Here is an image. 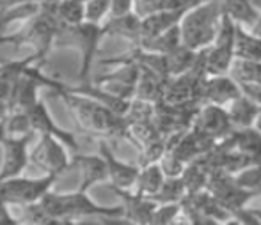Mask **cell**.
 Masks as SVG:
<instances>
[{"label":"cell","instance_id":"1","mask_svg":"<svg viewBox=\"0 0 261 225\" xmlns=\"http://www.w3.org/2000/svg\"><path fill=\"white\" fill-rule=\"evenodd\" d=\"M59 98L64 101L68 112L75 119L76 126L93 138H124L126 135V121L123 116H117L100 101L82 92L69 91L66 86L55 91Z\"/></svg>","mask_w":261,"mask_h":225},{"label":"cell","instance_id":"2","mask_svg":"<svg viewBox=\"0 0 261 225\" xmlns=\"http://www.w3.org/2000/svg\"><path fill=\"white\" fill-rule=\"evenodd\" d=\"M46 215L54 220L55 225L79 223L89 216L107 218H124L123 206H101L89 197L86 190L76 188L75 191H52L45 193L39 201Z\"/></svg>","mask_w":261,"mask_h":225},{"label":"cell","instance_id":"3","mask_svg":"<svg viewBox=\"0 0 261 225\" xmlns=\"http://www.w3.org/2000/svg\"><path fill=\"white\" fill-rule=\"evenodd\" d=\"M222 18V7L219 0H203L189 9L179 20V38L181 45L194 51L210 46L215 39Z\"/></svg>","mask_w":261,"mask_h":225},{"label":"cell","instance_id":"4","mask_svg":"<svg viewBox=\"0 0 261 225\" xmlns=\"http://www.w3.org/2000/svg\"><path fill=\"white\" fill-rule=\"evenodd\" d=\"M100 23L80 21L76 25H61L54 39V48H76L80 53L79 80L80 83L89 82L93 61L98 53V48L103 39Z\"/></svg>","mask_w":261,"mask_h":225},{"label":"cell","instance_id":"5","mask_svg":"<svg viewBox=\"0 0 261 225\" xmlns=\"http://www.w3.org/2000/svg\"><path fill=\"white\" fill-rule=\"evenodd\" d=\"M59 176L43 174L39 178H25L18 174L13 178L0 179V197L6 201L7 206H27L32 202L41 201L45 193H48L57 183Z\"/></svg>","mask_w":261,"mask_h":225},{"label":"cell","instance_id":"6","mask_svg":"<svg viewBox=\"0 0 261 225\" xmlns=\"http://www.w3.org/2000/svg\"><path fill=\"white\" fill-rule=\"evenodd\" d=\"M29 163L36 165L43 174H54L61 178L71 168V158L61 140L54 135L41 133L39 142L29 151Z\"/></svg>","mask_w":261,"mask_h":225},{"label":"cell","instance_id":"7","mask_svg":"<svg viewBox=\"0 0 261 225\" xmlns=\"http://www.w3.org/2000/svg\"><path fill=\"white\" fill-rule=\"evenodd\" d=\"M206 190L213 197L219 201V204L222 206L226 211H229L233 215L234 211L245 208L252 199L259 197L258 193L251 190H245L240 184L234 181L233 174H227V172H213L208 176L206 181Z\"/></svg>","mask_w":261,"mask_h":225},{"label":"cell","instance_id":"8","mask_svg":"<svg viewBox=\"0 0 261 225\" xmlns=\"http://www.w3.org/2000/svg\"><path fill=\"white\" fill-rule=\"evenodd\" d=\"M34 135L36 133L18 136L7 135L4 138V142L0 144L4 149L2 163H0V179L23 174L29 165V151H31V142Z\"/></svg>","mask_w":261,"mask_h":225},{"label":"cell","instance_id":"9","mask_svg":"<svg viewBox=\"0 0 261 225\" xmlns=\"http://www.w3.org/2000/svg\"><path fill=\"white\" fill-rule=\"evenodd\" d=\"M98 154H100L105 161L107 181H110V186L121 188V190H132L141 167L119 160V158L114 154V151L110 149L107 140H103V138L98 140Z\"/></svg>","mask_w":261,"mask_h":225},{"label":"cell","instance_id":"10","mask_svg":"<svg viewBox=\"0 0 261 225\" xmlns=\"http://www.w3.org/2000/svg\"><path fill=\"white\" fill-rule=\"evenodd\" d=\"M192 128L215 140H222L233 131V124L229 121L226 106L212 105V103H201L194 117Z\"/></svg>","mask_w":261,"mask_h":225},{"label":"cell","instance_id":"11","mask_svg":"<svg viewBox=\"0 0 261 225\" xmlns=\"http://www.w3.org/2000/svg\"><path fill=\"white\" fill-rule=\"evenodd\" d=\"M27 116H29V121H31V128L34 133H46V135H54L55 138H59L66 147L73 149L76 153L79 151V142H76L75 135L73 131H68L64 128H61L57 123L54 121V117L50 116L48 108L46 105L38 99L31 108L27 110Z\"/></svg>","mask_w":261,"mask_h":225},{"label":"cell","instance_id":"12","mask_svg":"<svg viewBox=\"0 0 261 225\" xmlns=\"http://www.w3.org/2000/svg\"><path fill=\"white\" fill-rule=\"evenodd\" d=\"M240 94V86L229 73L227 75H208L203 82V89H201V103L227 106Z\"/></svg>","mask_w":261,"mask_h":225},{"label":"cell","instance_id":"13","mask_svg":"<svg viewBox=\"0 0 261 225\" xmlns=\"http://www.w3.org/2000/svg\"><path fill=\"white\" fill-rule=\"evenodd\" d=\"M114 193L123 201V216L128 223H151V215L156 208V202L149 197L139 195L132 190H121V188H112Z\"/></svg>","mask_w":261,"mask_h":225},{"label":"cell","instance_id":"14","mask_svg":"<svg viewBox=\"0 0 261 225\" xmlns=\"http://www.w3.org/2000/svg\"><path fill=\"white\" fill-rule=\"evenodd\" d=\"M71 168L80 172V190L89 191L94 184L107 181V167L100 154H76L71 158Z\"/></svg>","mask_w":261,"mask_h":225},{"label":"cell","instance_id":"15","mask_svg":"<svg viewBox=\"0 0 261 225\" xmlns=\"http://www.w3.org/2000/svg\"><path fill=\"white\" fill-rule=\"evenodd\" d=\"M224 140L251 165L261 163V133L254 126L233 130L227 136H224Z\"/></svg>","mask_w":261,"mask_h":225},{"label":"cell","instance_id":"16","mask_svg":"<svg viewBox=\"0 0 261 225\" xmlns=\"http://www.w3.org/2000/svg\"><path fill=\"white\" fill-rule=\"evenodd\" d=\"M183 14L185 13H181V11L165 9L164 7V9H158L155 13H149V14H146V16H142L141 18V38H139V41H141V39L153 38V36H158L167 31V29L178 25Z\"/></svg>","mask_w":261,"mask_h":225},{"label":"cell","instance_id":"17","mask_svg":"<svg viewBox=\"0 0 261 225\" xmlns=\"http://www.w3.org/2000/svg\"><path fill=\"white\" fill-rule=\"evenodd\" d=\"M101 32L105 38L117 36V38L126 39L134 46L141 38V16H137L135 13H128L119 18H107L101 23Z\"/></svg>","mask_w":261,"mask_h":225},{"label":"cell","instance_id":"18","mask_svg":"<svg viewBox=\"0 0 261 225\" xmlns=\"http://www.w3.org/2000/svg\"><path fill=\"white\" fill-rule=\"evenodd\" d=\"M233 57L240 61L261 62V36L252 34L244 25L234 23Z\"/></svg>","mask_w":261,"mask_h":225},{"label":"cell","instance_id":"19","mask_svg":"<svg viewBox=\"0 0 261 225\" xmlns=\"http://www.w3.org/2000/svg\"><path fill=\"white\" fill-rule=\"evenodd\" d=\"M201 51V61H203V69L208 75H227L229 68L233 64V48L220 46L212 43L210 46L203 48Z\"/></svg>","mask_w":261,"mask_h":225},{"label":"cell","instance_id":"20","mask_svg":"<svg viewBox=\"0 0 261 225\" xmlns=\"http://www.w3.org/2000/svg\"><path fill=\"white\" fill-rule=\"evenodd\" d=\"M229 121L233 124V130H242V128H251L254 126V121L258 117L259 106L258 103L252 101L249 96L242 92L238 98H234L229 105L226 106Z\"/></svg>","mask_w":261,"mask_h":225},{"label":"cell","instance_id":"21","mask_svg":"<svg viewBox=\"0 0 261 225\" xmlns=\"http://www.w3.org/2000/svg\"><path fill=\"white\" fill-rule=\"evenodd\" d=\"M139 68H141V71H139V78L135 82L134 98L144 99L149 103H158L164 94V86L167 78L156 75L155 71L144 68V66H139Z\"/></svg>","mask_w":261,"mask_h":225},{"label":"cell","instance_id":"22","mask_svg":"<svg viewBox=\"0 0 261 225\" xmlns=\"http://www.w3.org/2000/svg\"><path fill=\"white\" fill-rule=\"evenodd\" d=\"M164 179H165V174H164V171H162L160 163L144 165V167H141V171H139V176H137V179H135V184H134V188H132V191L151 199L158 191V188L162 186Z\"/></svg>","mask_w":261,"mask_h":225},{"label":"cell","instance_id":"23","mask_svg":"<svg viewBox=\"0 0 261 225\" xmlns=\"http://www.w3.org/2000/svg\"><path fill=\"white\" fill-rule=\"evenodd\" d=\"M196 57H197V51L190 50V48H187L185 45L176 46L171 53L165 55V59H167L169 78H171V76H178V75H183V73L190 71L192 66L196 64Z\"/></svg>","mask_w":261,"mask_h":225},{"label":"cell","instance_id":"24","mask_svg":"<svg viewBox=\"0 0 261 225\" xmlns=\"http://www.w3.org/2000/svg\"><path fill=\"white\" fill-rule=\"evenodd\" d=\"M52 4L55 18L61 25H76L84 21V2L82 0H57Z\"/></svg>","mask_w":261,"mask_h":225},{"label":"cell","instance_id":"25","mask_svg":"<svg viewBox=\"0 0 261 225\" xmlns=\"http://www.w3.org/2000/svg\"><path fill=\"white\" fill-rule=\"evenodd\" d=\"M208 176L210 174L206 168H204V165L201 163L199 158H196V160L189 161V163L183 167L179 178H181L183 184H185L187 193H192V191L203 190V188L206 186Z\"/></svg>","mask_w":261,"mask_h":225},{"label":"cell","instance_id":"26","mask_svg":"<svg viewBox=\"0 0 261 225\" xmlns=\"http://www.w3.org/2000/svg\"><path fill=\"white\" fill-rule=\"evenodd\" d=\"M229 75L237 80V83H256V86H261V62L233 59Z\"/></svg>","mask_w":261,"mask_h":225},{"label":"cell","instance_id":"27","mask_svg":"<svg viewBox=\"0 0 261 225\" xmlns=\"http://www.w3.org/2000/svg\"><path fill=\"white\" fill-rule=\"evenodd\" d=\"M185 193H187L185 184H183L179 176H165L164 183H162L158 191L151 197V201H155L156 204H164V202H181Z\"/></svg>","mask_w":261,"mask_h":225},{"label":"cell","instance_id":"28","mask_svg":"<svg viewBox=\"0 0 261 225\" xmlns=\"http://www.w3.org/2000/svg\"><path fill=\"white\" fill-rule=\"evenodd\" d=\"M234 181L245 190H251L261 195V163H252L233 174Z\"/></svg>","mask_w":261,"mask_h":225},{"label":"cell","instance_id":"29","mask_svg":"<svg viewBox=\"0 0 261 225\" xmlns=\"http://www.w3.org/2000/svg\"><path fill=\"white\" fill-rule=\"evenodd\" d=\"M165 153V138L164 136H158V138L151 140L149 144L142 146L139 149V167H144L149 163H158L160 158Z\"/></svg>","mask_w":261,"mask_h":225},{"label":"cell","instance_id":"30","mask_svg":"<svg viewBox=\"0 0 261 225\" xmlns=\"http://www.w3.org/2000/svg\"><path fill=\"white\" fill-rule=\"evenodd\" d=\"M181 206L179 202H164V204H156L155 211L151 215L153 225H169L178 222Z\"/></svg>","mask_w":261,"mask_h":225},{"label":"cell","instance_id":"31","mask_svg":"<svg viewBox=\"0 0 261 225\" xmlns=\"http://www.w3.org/2000/svg\"><path fill=\"white\" fill-rule=\"evenodd\" d=\"M110 0H86L84 2V21L91 23H103L109 14Z\"/></svg>","mask_w":261,"mask_h":225},{"label":"cell","instance_id":"32","mask_svg":"<svg viewBox=\"0 0 261 225\" xmlns=\"http://www.w3.org/2000/svg\"><path fill=\"white\" fill-rule=\"evenodd\" d=\"M164 6L165 0H134V13L142 18L158 9H164Z\"/></svg>","mask_w":261,"mask_h":225},{"label":"cell","instance_id":"33","mask_svg":"<svg viewBox=\"0 0 261 225\" xmlns=\"http://www.w3.org/2000/svg\"><path fill=\"white\" fill-rule=\"evenodd\" d=\"M128 13H134V0H110L107 18H119Z\"/></svg>","mask_w":261,"mask_h":225},{"label":"cell","instance_id":"34","mask_svg":"<svg viewBox=\"0 0 261 225\" xmlns=\"http://www.w3.org/2000/svg\"><path fill=\"white\" fill-rule=\"evenodd\" d=\"M203 0H165V9H174V11H181L187 13L189 9H192L194 6H197Z\"/></svg>","mask_w":261,"mask_h":225},{"label":"cell","instance_id":"35","mask_svg":"<svg viewBox=\"0 0 261 225\" xmlns=\"http://www.w3.org/2000/svg\"><path fill=\"white\" fill-rule=\"evenodd\" d=\"M16 223H18V218L11 215L9 206H7L6 201L0 197V225H16Z\"/></svg>","mask_w":261,"mask_h":225},{"label":"cell","instance_id":"36","mask_svg":"<svg viewBox=\"0 0 261 225\" xmlns=\"http://www.w3.org/2000/svg\"><path fill=\"white\" fill-rule=\"evenodd\" d=\"M249 31H251L252 34H256V36H261V13L258 14V18L254 20V23L249 27Z\"/></svg>","mask_w":261,"mask_h":225},{"label":"cell","instance_id":"37","mask_svg":"<svg viewBox=\"0 0 261 225\" xmlns=\"http://www.w3.org/2000/svg\"><path fill=\"white\" fill-rule=\"evenodd\" d=\"M7 136V131H6V124H4V119H0V144L4 142V138Z\"/></svg>","mask_w":261,"mask_h":225},{"label":"cell","instance_id":"38","mask_svg":"<svg viewBox=\"0 0 261 225\" xmlns=\"http://www.w3.org/2000/svg\"><path fill=\"white\" fill-rule=\"evenodd\" d=\"M254 128L261 133V106H259V112H258V117H256V121H254Z\"/></svg>","mask_w":261,"mask_h":225},{"label":"cell","instance_id":"39","mask_svg":"<svg viewBox=\"0 0 261 225\" xmlns=\"http://www.w3.org/2000/svg\"><path fill=\"white\" fill-rule=\"evenodd\" d=\"M251 211H252V215L258 218V222H259V225H261V208H251Z\"/></svg>","mask_w":261,"mask_h":225},{"label":"cell","instance_id":"40","mask_svg":"<svg viewBox=\"0 0 261 225\" xmlns=\"http://www.w3.org/2000/svg\"><path fill=\"white\" fill-rule=\"evenodd\" d=\"M249 4H251L256 11H259V13H261V0H249Z\"/></svg>","mask_w":261,"mask_h":225}]
</instances>
